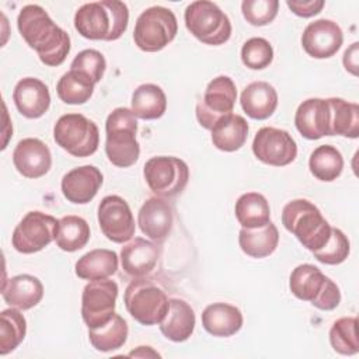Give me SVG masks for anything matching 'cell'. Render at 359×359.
Returning <instances> with one entry per match:
<instances>
[{
    "mask_svg": "<svg viewBox=\"0 0 359 359\" xmlns=\"http://www.w3.org/2000/svg\"><path fill=\"white\" fill-rule=\"evenodd\" d=\"M17 27L42 63L59 66L70 52V36L56 25L49 14L38 4H28L21 8L17 17Z\"/></svg>",
    "mask_w": 359,
    "mask_h": 359,
    "instance_id": "6da1fadb",
    "label": "cell"
},
{
    "mask_svg": "<svg viewBox=\"0 0 359 359\" xmlns=\"http://www.w3.org/2000/svg\"><path fill=\"white\" fill-rule=\"evenodd\" d=\"M129 10L123 1L101 0L83 4L74 14V28L87 39L116 41L126 31Z\"/></svg>",
    "mask_w": 359,
    "mask_h": 359,
    "instance_id": "7a4b0ae2",
    "label": "cell"
},
{
    "mask_svg": "<svg viewBox=\"0 0 359 359\" xmlns=\"http://www.w3.org/2000/svg\"><path fill=\"white\" fill-rule=\"evenodd\" d=\"M282 223L311 252L325 245L332 229L320 209L307 199L287 202L282 210Z\"/></svg>",
    "mask_w": 359,
    "mask_h": 359,
    "instance_id": "3957f363",
    "label": "cell"
},
{
    "mask_svg": "<svg viewBox=\"0 0 359 359\" xmlns=\"http://www.w3.org/2000/svg\"><path fill=\"white\" fill-rule=\"evenodd\" d=\"M105 154L108 160L121 168L133 165L140 154L136 140L137 121L132 109L115 108L105 121Z\"/></svg>",
    "mask_w": 359,
    "mask_h": 359,
    "instance_id": "277c9868",
    "label": "cell"
},
{
    "mask_svg": "<svg viewBox=\"0 0 359 359\" xmlns=\"http://www.w3.org/2000/svg\"><path fill=\"white\" fill-rule=\"evenodd\" d=\"M289 287L297 299L310 302L320 310H334L341 302L337 283L311 264H302L292 271Z\"/></svg>",
    "mask_w": 359,
    "mask_h": 359,
    "instance_id": "5b68a950",
    "label": "cell"
},
{
    "mask_svg": "<svg viewBox=\"0 0 359 359\" xmlns=\"http://www.w3.org/2000/svg\"><path fill=\"white\" fill-rule=\"evenodd\" d=\"M123 303L132 318L143 325L160 324L170 307L165 292L143 278H133L126 286Z\"/></svg>",
    "mask_w": 359,
    "mask_h": 359,
    "instance_id": "8992f818",
    "label": "cell"
},
{
    "mask_svg": "<svg viewBox=\"0 0 359 359\" xmlns=\"http://www.w3.org/2000/svg\"><path fill=\"white\" fill-rule=\"evenodd\" d=\"M187 29L206 45H222L230 39L231 22L217 4L208 0L191 3L184 13Z\"/></svg>",
    "mask_w": 359,
    "mask_h": 359,
    "instance_id": "52a82bcc",
    "label": "cell"
},
{
    "mask_svg": "<svg viewBox=\"0 0 359 359\" xmlns=\"http://www.w3.org/2000/svg\"><path fill=\"white\" fill-rule=\"evenodd\" d=\"M178 22L170 8L153 6L146 8L136 20L133 41L144 52L164 49L177 35Z\"/></svg>",
    "mask_w": 359,
    "mask_h": 359,
    "instance_id": "ba28073f",
    "label": "cell"
},
{
    "mask_svg": "<svg viewBox=\"0 0 359 359\" xmlns=\"http://www.w3.org/2000/svg\"><path fill=\"white\" fill-rule=\"evenodd\" d=\"M53 139L57 146L74 157L94 154L100 144L98 126L81 114L62 115L53 126Z\"/></svg>",
    "mask_w": 359,
    "mask_h": 359,
    "instance_id": "9c48e42d",
    "label": "cell"
},
{
    "mask_svg": "<svg viewBox=\"0 0 359 359\" xmlns=\"http://www.w3.org/2000/svg\"><path fill=\"white\" fill-rule=\"evenodd\" d=\"M143 175L151 192L160 198H172L185 189L189 180V168L178 157L157 156L146 161Z\"/></svg>",
    "mask_w": 359,
    "mask_h": 359,
    "instance_id": "30bf717a",
    "label": "cell"
},
{
    "mask_svg": "<svg viewBox=\"0 0 359 359\" xmlns=\"http://www.w3.org/2000/svg\"><path fill=\"white\" fill-rule=\"evenodd\" d=\"M59 220L39 210L28 212L15 226L11 244L21 254H34L48 247L57 234Z\"/></svg>",
    "mask_w": 359,
    "mask_h": 359,
    "instance_id": "8fae6325",
    "label": "cell"
},
{
    "mask_svg": "<svg viewBox=\"0 0 359 359\" xmlns=\"http://www.w3.org/2000/svg\"><path fill=\"white\" fill-rule=\"evenodd\" d=\"M118 297V285L111 279L90 280L81 294V317L88 328L107 324L114 313Z\"/></svg>",
    "mask_w": 359,
    "mask_h": 359,
    "instance_id": "7c38bea8",
    "label": "cell"
},
{
    "mask_svg": "<svg viewBox=\"0 0 359 359\" xmlns=\"http://www.w3.org/2000/svg\"><path fill=\"white\" fill-rule=\"evenodd\" d=\"M237 100L234 81L229 76L213 79L196 104V119L205 129H212L219 118L231 114Z\"/></svg>",
    "mask_w": 359,
    "mask_h": 359,
    "instance_id": "4fadbf2b",
    "label": "cell"
},
{
    "mask_svg": "<svg viewBox=\"0 0 359 359\" xmlns=\"http://www.w3.org/2000/svg\"><path fill=\"white\" fill-rule=\"evenodd\" d=\"M252 153L265 164L283 167L296 158L297 144L289 132L272 126H264L255 133L252 140Z\"/></svg>",
    "mask_w": 359,
    "mask_h": 359,
    "instance_id": "5bb4252c",
    "label": "cell"
},
{
    "mask_svg": "<svg viewBox=\"0 0 359 359\" xmlns=\"http://www.w3.org/2000/svg\"><path fill=\"white\" fill-rule=\"evenodd\" d=\"M98 224L114 243H126L135 236V219L128 202L118 195L102 198L98 205Z\"/></svg>",
    "mask_w": 359,
    "mask_h": 359,
    "instance_id": "9a60e30c",
    "label": "cell"
},
{
    "mask_svg": "<svg viewBox=\"0 0 359 359\" xmlns=\"http://www.w3.org/2000/svg\"><path fill=\"white\" fill-rule=\"evenodd\" d=\"M344 42L341 27L331 20H316L310 22L302 35V45L307 55L316 59L334 56Z\"/></svg>",
    "mask_w": 359,
    "mask_h": 359,
    "instance_id": "2e32d148",
    "label": "cell"
},
{
    "mask_svg": "<svg viewBox=\"0 0 359 359\" xmlns=\"http://www.w3.org/2000/svg\"><path fill=\"white\" fill-rule=\"evenodd\" d=\"M294 125L299 133L309 140L331 136V107L328 98H309L303 101L296 109Z\"/></svg>",
    "mask_w": 359,
    "mask_h": 359,
    "instance_id": "e0dca14e",
    "label": "cell"
},
{
    "mask_svg": "<svg viewBox=\"0 0 359 359\" xmlns=\"http://www.w3.org/2000/svg\"><path fill=\"white\" fill-rule=\"evenodd\" d=\"M174 223V210L168 201L153 196L144 201L137 213V224L150 240L163 243L171 233Z\"/></svg>",
    "mask_w": 359,
    "mask_h": 359,
    "instance_id": "ac0fdd59",
    "label": "cell"
},
{
    "mask_svg": "<svg viewBox=\"0 0 359 359\" xmlns=\"http://www.w3.org/2000/svg\"><path fill=\"white\" fill-rule=\"evenodd\" d=\"M13 163L22 177L39 178L50 170V150L39 139H22L17 143L13 151Z\"/></svg>",
    "mask_w": 359,
    "mask_h": 359,
    "instance_id": "d6986e66",
    "label": "cell"
},
{
    "mask_svg": "<svg viewBox=\"0 0 359 359\" xmlns=\"http://www.w3.org/2000/svg\"><path fill=\"white\" fill-rule=\"evenodd\" d=\"M102 180L104 177L95 165H81L73 168L62 178V194L72 203H88L101 188Z\"/></svg>",
    "mask_w": 359,
    "mask_h": 359,
    "instance_id": "ffe728a7",
    "label": "cell"
},
{
    "mask_svg": "<svg viewBox=\"0 0 359 359\" xmlns=\"http://www.w3.org/2000/svg\"><path fill=\"white\" fill-rule=\"evenodd\" d=\"M13 100L18 112L29 119L41 118L50 105L48 86L35 77L21 79L14 87Z\"/></svg>",
    "mask_w": 359,
    "mask_h": 359,
    "instance_id": "44dd1931",
    "label": "cell"
},
{
    "mask_svg": "<svg viewBox=\"0 0 359 359\" xmlns=\"http://www.w3.org/2000/svg\"><path fill=\"white\" fill-rule=\"evenodd\" d=\"M158 257V245L142 237L130 238L121 248L122 269L132 278H144L149 275L154 269Z\"/></svg>",
    "mask_w": 359,
    "mask_h": 359,
    "instance_id": "7402d4cb",
    "label": "cell"
},
{
    "mask_svg": "<svg viewBox=\"0 0 359 359\" xmlns=\"http://www.w3.org/2000/svg\"><path fill=\"white\" fill-rule=\"evenodd\" d=\"M1 294L4 302L11 307L29 310L42 300L43 285L36 276L22 273L4 280Z\"/></svg>",
    "mask_w": 359,
    "mask_h": 359,
    "instance_id": "603a6c76",
    "label": "cell"
},
{
    "mask_svg": "<svg viewBox=\"0 0 359 359\" xmlns=\"http://www.w3.org/2000/svg\"><path fill=\"white\" fill-rule=\"evenodd\" d=\"M240 104L243 111L252 119L269 118L278 107V93L266 81L250 83L241 93Z\"/></svg>",
    "mask_w": 359,
    "mask_h": 359,
    "instance_id": "cb8c5ba5",
    "label": "cell"
},
{
    "mask_svg": "<svg viewBox=\"0 0 359 359\" xmlns=\"http://www.w3.org/2000/svg\"><path fill=\"white\" fill-rule=\"evenodd\" d=\"M202 325L213 337H231L241 330L243 314L233 304L213 303L203 310Z\"/></svg>",
    "mask_w": 359,
    "mask_h": 359,
    "instance_id": "d4e9b609",
    "label": "cell"
},
{
    "mask_svg": "<svg viewBox=\"0 0 359 359\" xmlns=\"http://www.w3.org/2000/svg\"><path fill=\"white\" fill-rule=\"evenodd\" d=\"M195 328V313L192 307L181 299H170V307L160 323L161 334L174 342L187 341Z\"/></svg>",
    "mask_w": 359,
    "mask_h": 359,
    "instance_id": "484cf974",
    "label": "cell"
},
{
    "mask_svg": "<svg viewBox=\"0 0 359 359\" xmlns=\"http://www.w3.org/2000/svg\"><path fill=\"white\" fill-rule=\"evenodd\" d=\"M212 132V143L222 151H236L244 146L248 137V123L237 114L223 115L216 121Z\"/></svg>",
    "mask_w": 359,
    "mask_h": 359,
    "instance_id": "4316f807",
    "label": "cell"
},
{
    "mask_svg": "<svg viewBox=\"0 0 359 359\" xmlns=\"http://www.w3.org/2000/svg\"><path fill=\"white\" fill-rule=\"evenodd\" d=\"M118 269V255L112 250L97 248L80 257L74 265L76 275L81 279L95 280L112 276Z\"/></svg>",
    "mask_w": 359,
    "mask_h": 359,
    "instance_id": "83f0119b",
    "label": "cell"
},
{
    "mask_svg": "<svg viewBox=\"0 0 359 359\" xmlns=\"http://www.w3.org/2000/svg\"><path fill=\"white\" fill-rule=\"evenodd\" d=\"M279 243L278 227L269 222L264 227L245 229L238 233V244L244 254L252 258H265L271 255Z\"/></svg>",
    "mask_w": 359,
    "mask_h": 359,
    "instance_id": "f1b7e54d",
    "label": "cell"
},
{
    "mask_svg": "<svg viewBox=\"0 0 359 359\" xmlns=\"http://www.w3.org/2000/svg\"><path fill=\"white\" fill-rule=\"evenodd\" d=\"M238 223L245 229L264 227L271 222V208L266 198L258 192L243 194L234 206Z\"/></svg>",
    "mask_w": 359,
    "mask_h": 359,
    "instance_id": "f546056e",
    "label": "cell"
},
{
    "mask_svg": "<svg viewBox=\"0 0 359 359\" xmlns=\"http://www.w3.org/2000/svg\"><path fill=\"white\" fill-rule=\"evenodd\" d=\"M132 112L140 119H158L167 109V97L157 84H142L132 94Z\"/></svg>",
    "mask_w": 359,
    "mask_h": 359,
    "instance_id": "4dcf8cb0",
    "label": "cell"
},
{
    "mask_svg": "<svg viewBox=\"0 0 359 359\" xmlns=\"http://www.w3.org/2000/svg\"><path fill=\"white\" fill-rule=\"evenodd\" d=\"M331 107V136L356 139L359 136V105L342 98H328Z\"/></svg>",
    "mask_w": 359,
    "mask_h": 359,
    "instance_id": "1f68e13d",
    "label": "cell"
},
{
    "mask_svg": "<svg viewBox=\"0 0 359 359\" xmlns=\"http://www.w3.org/2000/svg\"><path fill=\"white\" fill-rule=\"evenodd\" d=\"M309 168L317 180L331 182L341 175L344 170V157L337 147L321 144L310 154Z\"/></svg>",
    "mask_w": 359,
    "mask_h": 359,
    "instance_id": "d6a6232c",
    "label": "cell"
},
{
    "mask_svg": "<svg viewBox=\"0 0 359 359\" xmlns=\"http://www.w3.org/2000/svg\"><path fill=\"white\" fill-rule=\"evenodd\" d=\"M128 332L126 321L119 314L114 313L112 318L107 324L98 328H88V339L97 351L111 352L125 345Z\"/></svg>",
    "mask_w": 359,
    "mask_h": 359,
    "instance_id": "836d02e7",
    "label": "cell"
},
{
    "mask_svg": "<svg viewBox=\"0 0 359 359\" xmlns=\"http://www.w3.org/2000/svg\"><path fill=\"white\" fill-rule=\"evenodd\" d=\"M95 83L79 70H69L65 73L56 86L59 98L70 105H80L87 102L94 93Z\"/></svg>",
    "mask_w": 359,
    "mask_h": 359,
    "instance_id": "e575fe53",
    "label": "cell"
},
{
    "mask_svg": "<svg viewBox=\"0 0 359 359\" xmlns=\"http://www.w3.org/2000/svg\"><path fill=\"white\" fill-rule=\"evenodd\" d=\"M90 240V226L88 223L74 215H67L59 219V227L56 234V245L67 252H74L81 250Z\"/></svg>",
    "mask_w": 359,
    "mask_h": 359,
    "instance_id": "d590c367",
    "label": "cell"
},
{
    "mask_svg": "<svg viewBox=\"0 0 359 359\" xmlns=\"http://www.w3.org/2000/svg\"><path fill=\"white\" fill-rule=\"evenodd\" d=\"M25 317L15 309H6L0 313V355L13 352L25 338Z\"/></svg>",
    "mask_w": 359,
    "mask_h": 359,
    "instance_id": "8d00e7d4",
    "label": "cell"
},
{
    "mask_svg": "<svg viewBox=\"0 0 359 359\" xmlns=\"http://www.w3.org/2000/svg\"><path fill=\"white\" fill-rule=\"evenodd\" d=\"M356 325V317H342L332 324L330 330V342L335 352L341 355H355L359 352Z\"/></svg>",
    "mask_w": 359,
    "mask_h": 359,
    "instance_id": "74e56055",
    "label": "cell"
},
{
    "mask_svg": "<svg viewBox=\"0 0 359 359\" xmlns=\"http://www.w3.org/2000/svg\"><path fill=\"white\" fill-rule=\"evenodd\" d=\"M273 59L272 45L265 38H250L241 48L243 63L252 70H261L268 67Z\"/></svg>",
    "mask_w": 359,
    "mask_h": 359,
    "instance_id": "f35d334b",
    "label": "cell"
},
{
    "mask_svg": "<svg viewBox=\"0 0 359 359\" xmlns=\"http://www.w3.org/2000/svg\"><path fill=\"white\" fill-rule=\"evenodd\" d=\"M313 255L323 264L338 265L344 262L349 255V240L339 229L332 227L331 236L325 245L317 251H313Z\"/></svg>",
    "mask_w": 359,
    "mask_h": 359,
    "instance_id": "ab89813d",
    "label": "cell"
},
{
    "mask_svg": "<svg viewBox=\"0 0 359 359\" xmlns=\"http://www.w3.org/2000/svg\"><path fill=\"white\" fill-rule=\"evenodd\" d=\"M278 0H244L241 13L247 22L255 27H262L272 22L278 14Z\"/></svg>",
    "mask_w": 359,
    "mask_h": 359,
    "instance_id": "60d3db41",
    "label": "cell"
},
{
    "mask_svg": "<svg viewBox=\"0 0 359 359\" xmlns=\"http://www.w3.org/2000/svg\"><path fill=\"white\" fill-rule=\"evenodd\" d=\"M105 67H107L105 57L102 56L101 52L95 49L81 50L80 53L76 55V57L70 65L72 70H79L87 74L95 84L102 79Z\"/></svg>",
    "mask_w": 359,
    "mask_h": 359,
    "instance_id": "b9f144b4",
    "label": "cell"
},
{
    "mask_svg": "<svg viewBox=\"0 0 359 359\" xmlns=\"http://www.w3.org/2000/svg\"><path fill=\"white\" fill-rule=\"evenodd\" d=\"M286 4L296 15L309 18L318 14L325 3L323 0H287Z\"/></svg>",
    "mask_w": 359,
    "mask_h": 359,
    "instance_id": "7bdbcfd3",
    "label": "cell"
},
{
    "mask_svg": "<svg viewBox=\"0 0 359 359\" xmlns=\"http://www.w3.org/2000/svg\"><path fill=\"white\" fill-rule=\"evenodd\" d=\"M344 66L353 76L358 74V42L352 43L349 49L344 53Z\"/></svg>",
    "mask_w": 359,
    "mask_h": 359,
    "instance_id": "ee69618b",
    "label": "cell"
},
{
    "mask_svg": "<svg viewBox=\"0 0 359 359\" xmlns=\"http://www.w3.org/2000/svg\"><path fill=\"white\" fill-rule=\"evenodd\" d=\"M129 356H139V358H147V356H160L157 352H154L150 346H139L136 351L129 352Z\"/></svg>",
    "mask_w": 359,
    "mask_h": 359,
    "instance_id": "f6af8a7d",
    "label": "cell"
}]
</instances>
